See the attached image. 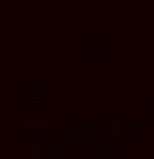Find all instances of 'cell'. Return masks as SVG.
<instances>
[{"label":"cell","instance_id":"cell-1","mask_svg":"<svg viewBox=\"0 0 154 159\" xmlns=\"http://www.w3.org/2000/svg\"><path fill=\"white\" fill-rule=\"evenodd\" d=\"M27 125H29V127H47V122H44V120H29Z\"/></svg>","mask_w":154,"mask_h":159}]
</instances>
